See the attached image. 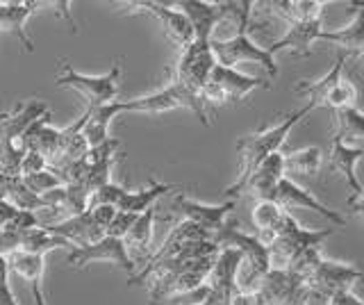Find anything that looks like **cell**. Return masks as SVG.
I'll return each mask as SVG.
<instances>
[{"instance_id": "cell-1", "label": "cell", "mask_w": 364, "mask_h": 305, "mask_svg": "<svg viewBox=\"0 0 364 305\" xmlns=\"http://www.w3.org/2000/svg\"><path fill=\"white\" fill-rule=\"evenodd\" d=\"M250 14H253V3H250V0H239V3H232L230 16L235 18L237 32H235V37L225 39V41H216V39L210 41L214 60H216V64L230 66V69H235V64H239V62H255L269 73V77L273 80V77L278 75L276 58L269 55L267 48H259L248 39Z\"/></svg>"}, {"instance_id": "cell-2", "label": "cell", "mask_w": 364, "mask_h": 305, "mask_svg": "<svg viewBox=\"0 0 364 305\" xmlns=\"http://www.w3.org/2000/svg\"><path fill=\"white\" fill-rule=\"evenodd\" d=\"M314 107H301L291 112V114L284 117L280 123H276V126L271 128H264L259 132H253V134H246V137L237 139V153L239 157H242V171H239V178L237 183H244V180L255 171V168L267 160L269 155L278 153L280 146L284 144V139H287V134L291 132V128L299 123L301 119H305L307 114H310Z\"/></svg>"}, {"instance_id": "cell-3", "label": "cell", "mask_w": 364, "mask_h": 305, "mask_svg": "<svg viewBox=\"0 0 364 305\" xmlns=\"http://www.w3.org/2000/svg\"><path fill=\"white\" fill-rule=\"evenodd\" d=\"M212 242L219 248H232V251H237L239 255H242L244 264L248 267V274H246L242 285H237V287L255 291L259 280L264 278L271 269L269 248L262 244L255 235H246L244 230H239V223L235 219L225 221L221 228L212 235Z\"/></svg>"}, {"instance_id": "cell-4", "label": "cell", "mask_w": 364, "mask_h": 305, "mask_svg": "<svg viewBox=\"0 0 364 305\" xmlns=\"http://www.w3.org/2000/svg\"><path fill=\"white\" fill-rule=\"evenodd\" d=\"M271 82L262 80V77L253 75H244L237 69L230 66H221L216 64L210 80L200 89V98L203 103H214V105H225V103H237V100H246L255 89H269Z\"/></svg>"}, {"instance_id": "cell-5", "label": "cell", "mask_w": 364, "mask_h": 305, "mask_svg": "<svg viewBox=\"0 0 364 305\" xmlns=\"http://www.w3.org/2000/svg\"><path fill=\"white\" fill-rule=\"evenodd\" d=\"M176 107H187L196 114L205 126H210L208 112H205V103L200 94L191 92L182 82L173 80V85H168L166 89L151 96L123 100V112H144V114H162V112L176 109Z\"/></svg>"}, {"instance_id": "cell-6", "label": "cell", "mask_w": 364, "mask_h": 305, "mask_svg": "<svg viewBox=\"0 0 364 305\" xmlns=\"http://www.w3.org/2000/svg\"><path fill=\"white\" fill-rule=\"evenodd\" d=\"M114 212L117 210L109 205H98L85 210L82 214H75V217L46 225V230L55 237H62L71 246H89L105 237V228L109 225Z\"/></svg>"}, {"instance_id": "cell-7", "label": "cell", "mask_w": 364, "mask_h": 305, "mask_svg": "<svg viewBox=\"0 0 364 305\" xmlns=\"http://www.w3.org/2000/svg\"><path fill=\"white\" fill-rule=\"evenodd\" d=\"M119 82H121V62L112 66V71L105 75H85L73 71L71 66L64 64L62 73L55 77L57 87H66V89H75L85 98L89 107H98V105H107L114 103L119 92Z\"/></svg>"}, {"instance_id": "cell-8", "label": "cell", "mask_w": 364, "mask_h": 305, "mask_svg": "<svg viewBox=\"0 0 364 305\" xmlns=\"http://www.w3.org/2000/svg\"><path fill=\"white\" fill-rule=\"evenodd\" d=\"M128 14H148L153 16L159 26H162L164 35L168 41H173L178 48H189L193 41V28L189 18L164 3H153V0H136V3H128Z\"/></svg>"}, {"instance_id": "cell-9", "label": "cell", "mask_w": 364, "mask_h": 305, "mask_svg": "<svg viewBox=\"0 0 364 305\" xmlns=\"http://www.w3.org/2000/svg\"><path fill=\"white\" fill-rule=\"evenodd\" d=\"M212 39H198L193 37V41L189 43V48L182 50V58L178 64V77L176 80L182 82L191 92L200 94V89L208 85L210 73L216 66L214 53L210 46Z\"/></svg>"}, {"instance_id": "cell-10", "label": "cell", "mask_w": 364, "mask_h": 305, "mask_svg": "<svg viewBox=\"0 0 364 305\" xmlns=\"http://www.w3.org/2000/svg\"><path fill=\"white\" fill-rule=\"evenodd\" d=\"M362 155H364L362 146H348L344 141H339L337 137L333 139V146H330V171L344 176L346 187L350 191L346 198V205L355 214H362L364 210V189L355 173V166L362 160Z\"/></svg>"}, {"instance_id": "cell-11", "label": "cell", "mask_w": 364, "mask_h": 305, "mask_svg": "<svg viewBox=\"0 0 364 305\" xmlns=\"http://www.w3.org/2000/svg\"><path fill=\"white\" fill-rule=\"evenodd\" d=\"M66 262L73 269H85L87 264H94V262H109V264H117L123 271H128L130 276H134V269H136V264L128 257L123 242L114 240V237H102V240L89 246L71 248L66 255Z\"/></svg>"}, {"instance_id": "cell-12", "label": "cell", "mask_w": 364, "mask_h": 305, "mask_svg": "<svg viewBox=\"0 0 364 305\" xmlns=\"http://www.w3.org/2000/svg\"><path fill=\"white\" fill-rule=\"evenodd\" d=\"M164 210H168V214H176L182 221H191L200 225V228L212 237L225 223L228 214L235 210V203L228 200L223 205H205V203L187 198L185 194H178L166 203Z\"/></svg>"}, {"instance_id": "cell-13", "label": "cell", "mask_w": 364, "mask_h": 305, "mask_svg": "<svg viewBox=\"0 0 364 305\" xmlns=\"http://www.w3.org/2000/svg\"><path fill=\"white\" fill-rule=\"evenodd\" d=\"M284 178V168H282V153H273L269 155L264 162H262L253 173H250L244 183L239 185H230L223 194L225 196H235L242 194V191H248L250 196H255L257 203L259 200H271L276 203V187Z\"/></svg>"}, {"instance_id": "cell-14", "label": "cell", "mask_w": 364, "mask_h": 305, "mask_svg": "<svg viewBox=\"0 0 364 305\" xmlns=\"http://www.w3.org/2000/svg\"><path fill=\"white\" fill-rule=\"evenodd\" d=\"M264 305H303L305 303V280L284 269H269L255 289Z\"/></svg>"}, {"instance_id": "cell-15", "label": "cell", "mask_w": 364, "mask_h": 305, "mask_svg": "<svg viewBox=\"0 0 364 305\" xmlns=\"http://www.w3.org/2000/svg\"><path fill=\"white\" fill-rule=\"evenodd\" d=\"M171 7H178L193 28V37L212 39V30L219 21L228 18L232 3H200V0H178Z\"/></svg>"}, {"instance_id": "cell-16", "label": "cell", "mask_w": 364, "mask_h": 305, "mask_svg": "<svg viewBox=\"0 0 364 305\" xmlns=\"http://www.w3.org/2000/svg\"><path fill=\"white\" fill-rule=\"evenodd\" d=\"M276 203H278V205H280L284 212H289V210H294V208H305V210L316 212L318 217L328 219L330 223H335V225H344V223H346V219L341 217L339 212L326 208L321 200L314 198V196L310 194V191H305L303 187H299V185H296L294 180L287 178V176H284V178L280 180V183H278V187H276Z\"/></svg>"}, {"instance_id": "cell-17", "label": "cell", "mask_w": 364, "mask_h": 305, "mask_svg": "<svg viewBox=\"0 0 364 305\" xmlns=\"http://www.w3.org/2000/svg\"><path fill=\"white\" fill-rule=\"evenodd\" d=\"M321 30H323V16H316L310 21H296V23H289L287 32L276 43H271L267 53L276 58V53L289 50L291 55L307 58L312 53V43L321 35Z\"/></svg>"}, {"instance_id": "cell-18", "label": "cell", "mask_w": 364, "mask_h": 305, "mask_svg": "<svg viewBox=\"0 0 364 305\" xmlns=\"http://www.w3.org/2000/svg\"><path fill=\"white\" fill-rule=\"evenodd\" d=\"M18 149L26 151H34L46 157V162H53L57 153H60V130L50 126V112L43 114L39 121H34L32 126L21 134V139L16 141Z\"/></svg>"}, {"instance_id": "cell-19", "label": "cell", "mask_w": 364, "mask_h": 305, "mask_svg": "<svg viewBox=\"0 0 364 305\" xmlns=\"http://www.w3.org/2000/svg\"><path fill=\"white\" fill-rule=\"evenodd\" d=\"M360 278H362V271L358 267L330 262V259L321 257L303 280L310 282V285H321L330 291H339V289H350L353 282Z\"/></svg>"}, {"instance_id": "cell-20", "label": "cell", "mask_w": 364, "mask_h": 305, "mask_svg": "<svg viewBox=\"0 0 364 305\" xmlns=\"http://www.w3.org/2000/svg\"><path fill=\"white\" fill-rule=\"evenodd\" d=\"M153 223H155V205L141 212L130 225V230L123 237V246L128 251V257L134 264H146L151 259V237H153Z\"/></svg>"}, {"instance_id": "cell-21", "label": "cell", "mask_w": 364, "mask_h": 305, "mask_svg": "<svg viewBox=\"0 0 364 305\" xmlns=\"http://www.w3.org/2000/svg\"><path fill=\"white\" fill-rule=\"evenodd\" d=\"M7 259V271H14L23 280L30 285V291L34 296V303L37 305H46V296H43V255H30L23 251H11L9 255H5Z\"/></svg>"}, {"instance_id": "cell-22", "label": "cell", "mask_w": 364, "mask_h": 305, "mask_svg": "<svg viewBox=\"0 0 364 305\" xmlns=\"http://www.w3.org/2000/svg\"><path fill=\"white\" fill-rule=\"evenodd\" d=\"M48 107H46L41 100H34V103H21L14 112H5L0 114V137H5L9 141H18L21 134L26 132L34 121H39L43 114H48Z\"/></svg>"}, {"instance_id": "cell-23", "label": "cell", "mask_w": 364, "mask_h": 305, "mask_svg": "<svg viewBox=\"0 0 364 305\" xmlns=\"http://www.w3.org/2000/svg\"><path fill=\"white\" fill-rule=\"evenodd\" d=\"M85 114H87V121H85L82 134L89 144V149H94V146L109 139L107 128L114 117L123 114V100H114V103L98 105V107H87Z\"/></svg>"}, {"instance_id": "cell-24", "label": "cell", "mask_w": 364, "mask_h": 305, "mask_svg": "<svg viewBox=\"0 0 364 305\" xmlns=\"http://www.w3.org/2000/svg\"><path fill=\"white\" fill-rule=\"evenodd\" d=\"M344 58H346V55L339 53L335 66L321 77V80H316V82H305L303 80V82H299V85L294 87V92L305 96V98H310V107H314V109L316 107H323L328 96L335 92V87L341 80H344Z\"/></svg>"}, {"instance_id": "cell-25", "label": "cell", "mask_w": 364, "mask_h": 305, "mask_svg": "<svg viewBox=\"0 0 364 305\" xmlns=\"http://www.w3.org/2000/svg\"><path fill=\"white\" fill-rule=\"evenodd\" d=\"M180 189L178 185H162V183H155V180H151V185H148L146 189H136V191H128L123 189V194L117 203L119 212H128V214H141L146 212L148 208L157 205V200H162L164 196H168L171 191Z\"/></svg>"}, {"instance_id": "cell-26", "label": "cell", "mask_w": 364, "mask_h": 305, "mask_svg": "<svg viewBox=\"0 0 364 305\" xmlns=\"http://www.w3.org/2000/svg\"><path fill=\"white\" fill-rule=\"evenodd\" d=\"M316 41H328V43H335L337 48H341V53L346 50V55H355V58H362V50H364V7L358 9L355 18L353 23L341 28V30H321Z\"/></svg>"}, {"instance_id": "cell-27", "label": "cell", "mask_w": 364, "mask_h": 305, "mask_svg": "<svg viewBox=\"0 0 364 305\" xmlns=\"http://www.w3.org/2000/svg\"><path fill=\"white\" fill-rule=\"evenodd\" d=\"M39 3H0V30H9L16 35L28 53L34 50V43L26 32V23Z\"/></svg>"}, {"instance_id": "cell-28", "label": "cell", "mask_w": 364, "mask_h": 305, "mask_svg": "<svg viewBox=\"0 0 364 305\" xmlns=\"http://www.w3.org/2000/svg\"><path fill=\"white\" fill-rule=\"evenodd\" d=\"M55 248H73L62 237L50 235L46 228H30L26 232H18V251L30 255H48Z\"/></svg>"}, {"instance_id": "cell-29", "label": "cell", "mask_w": 364, "mask_h": 305, "mask_svg": "<svg viewBox=\"0 0 364 305\" xmlns=\"http://www.w3.org/2000/svg\"><path fill=\"white\" fill-rule=\"evenodd\" d=\"M321 149H301V151H291L287 155H282V168L284 176H314L321 168Z\"/></svg>"}, {"instance_id": "cell-30", "label": "cell", "mask_w": 364, "mask_h": 305, "mask_svg": "<svg viewBox=\"0 0 364 305\" xmlns=\"http://www.w3.org/2000/svg\"><path fill=\"white\" fill-rule=\"evenodd\" d=\"M337 119V134L335 137L339 141H348V139H362L364 137V119L360 107H344L335 112Z\"/></svg>"}, {"instance_id": "cell-31", "label": "cell", "mask_w": 364, "mask_h": 305, "mask_svg": "<svg viewBox=\"0 0 364 305\" xmlns=\"http://www.w3.org/2000/svg\"><path fill=\"white\" fill-rule=\"evenodd\" d=\"M5 200L11 203V205H14L16 210H26V212H39V210H43L41 198L37 194H32V191L21 183V176H16L14 180H11Z\"/></svg>"}, {"instance_id": "cell-32", "label": "cell", "mask_w": 364, "mask_h": 305, "mask_svg": "<svg viewBox=\"0 0 364 305\" xmlns=\"http://www.w3.org/2000/svg\"><path fill=\"white\" fill-rule=\"evenodd\" d=\"M23 160V151L16 146V141H9L0 137V173L16 178Z\"/></svg>"}, {"instance_id": "cell-33", "label": "cell", "mask_w": 364, "mask_h": 305, "mask_svg": "<svg viewBox=\"0 0 364 305\" xmlns=\"http://www.w3.org/2000/svg\"><path fill=\"white\" fill-rule=\"evenodd\" d=\"M21 183L26 185L32 191V194H37V196L46 194V191H50L55 187H62V180L57 178L50 171V168H46V171H39V173H32V176H23Z\"/></svg>"}, {"instance_id": "cell-34", "label": "cell", "mask_w": 364, "mask_h": 305, "mask_svg": "<svg viewBox=\"0 0 364 305\" xmlns=\"http://www.w3.org/2000/svg\"><path fill=\"white\" fill-rule=\"evenodd\" d=\"M139 214H128V212H114V217L109 221V225L105 228V237H114V240H123L125 232L130 230V225L134 223V219Z\"/></svg>"}, {"instance_id": "cell-35", "label": "cell", "mask_w": 364, "mask_h": 305, "mask_svg": "<svg viewBox=\"0 0 364 305\" xmlns=\"http://www.w3.org/2000/svg\"><path fill=\"white\" fill-rule=\"evenodd\" d=\"M119 139H107V141H102L98 146H94V149H89L87 151V164H98V162H109L114 160V155H117L119 151Z\"/></svg>"}, {"instance_id": "cell-36", "label": "cell", "mask_w": 364, "mask_h": 305, "mask_svg": "<svg viewBox=\"0 0 364 305\" xmlns=\"http://www.w3.org/2000/svg\"><path fill=\"white\" fill-rule=\"evenodd\" d=\"M30 228H39L37 214H34V212H26V210H18V212H16V217L11 219L3 230H5V232H14V235H18V232H26V230H30Z\"/></svg>"}, {"instance_id": "cell-37", "label": "cell", "mask_w": 364, "mask_h": 305, "mask_svg": "<svg viewBox=\"0 0 364 305\" xmlns=\"http://www.w3.org/2000/svg\"><path fill=\"white\" fill-rule=\"evenodd\" d=\"M48 168V162H46V157L34 153V151H26L23 153V160H21V168H18V176H32V173H39V171H46Z\"/></svg>"}, {"instance_id": "cell-38", "label": "cell", "mask_w": 364, "mask_h": 305, "mask_svg": "<svg viewBox=\"0 0 364 305\" xmlns=\"http://www.w3.org/2000/svg\"><path fill=\"white\" fill-rule=\"evenodd\" d=\"M330 305H362V301L358 296H353L350 289H339V291L333 294Z\"/></svg>"}, {"instance_id": "cell-39", "label": "cell", "mask_w": 364, "mask_h": 305, "mask_svg": "<svg viewBox=\"0 0 364 305\" xmlns=\"http://www.w3.org/2000/svg\"><path fill=\"white\" fill-rule=\"evenodd\" d=\"M16 208L11 205V203H7V200H0V230L5 228V225L16 217Z\"/></svg>"}, {"instance_id": "cell-40", "label": "cell", "mask_w": 364, "mask_h": 305, "mask_svg": "<svg viewBox=\"0 0 364 305\" xmlns=\"http://www.w3.org/2000/svg\"><path fill=\"white\" fill-rule=\"evenodd\" d=\"M198 305H216V303L212 301V296H208V299H205L203 303H198Z\"/></svg>"}]
</instances>
